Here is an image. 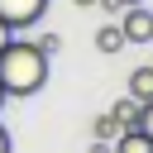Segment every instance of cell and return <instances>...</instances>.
<instances>
[{
  "label": "cell",
  "mask_w": 153,
  "mask_h": 153,
  "mask_svg": "<svg viewBox=\"0 0 153 153\" xmlns=\"http://www.w3.org/2000/svg\"><path fill=\"white\" fill-rule=\"evenodd\" d=\"M0 86L5 96L24 100V96H38L48 86V57L38 53L33 38H10L0 48Z\"/></svg>",
  "instance_id": "1"
},
{
  "label": "cell",
  "mask_w": 153,
  "mask_h": 153,
  "mask_svg": "<svg viewBox=\"0 0 153 153\" xmlns=\"http://www.w3.org/2000/svg\"><path fill=\"white\" fill-rule=\"evenodd\" d=\"M120 33H124V43H153V10L148 5H124Z\"/></svg>",
  "instance_id": "2"
},
{
  "label": "cell",
  "mask_w": 153,
  "mask_h": 153,
  "mask_svg": "<svg viewBox=\"0 0 153 153\" xmlns=\"http://www.w3.org/2000/svg\"><path fill=\"white\" fill-rule=\"evenodd\" d=\"M43 10H48V0H0V19H5L10 29H29V24H38Z\"/></svg>",
  "instance_id": "3"
},
{
  "label": "cell",
  "mask_w": 153,
  "mask_h": 153,
  "mask_svg": "<svg viewBox=\"0 0 153 153\" xmlns=\"http://www.w3.org/2000/svg\"><path fill=\"white\" fill-rule=\"evenodd\" d=\"M129 100H139V105H148V100H153V62L129 72Z\"/></svg>",
  "instance_id": "4"
},
{
  "label": "cell",
  "mask_w": 153,
  "mask_h": 153,
  "mask_svg": "<svg viewBox=\"0 0 153 153\" xmlns=\"http://www.w3.org/2000/svg\"><path fill=\"white\" fill-rule=\"evenodd\" d=\"M110 153H153V139L139 129H120V139L110 143Z\"/></svg>",
  "instance_id": "5"
},
{
  "label": "cell",
  "mask_w": 153,
  "mask_h": 153,
  "mask_svg": "<svg viewBox=\"0 0 153 153\" xmlns=\"http://www.w3.org/2000/svg\"><path fill=\"white\" fill-rule=\"evenodd\" d=\"M96 48H100L105 57H115V53H120V48H129V43H124L120 24H100V29H96Z\"/></svg>",
  "instance_id": "6"
},
{
  "label": "cell",
  "mask_w": 153,
  "mask_h": 153,
  "mask_svg": "<svg viewBox=\"0 0 153 153\" xmlns=\"http://www.w3.org/2000/svg\"><path fill=\"white\" fill-rule=\"evenodd\" d=\"M110 120H120V129H134V120H139V100H129V96L115 100V105H110Z\"/></svg>",
  "instance_id": "7"
},
{
  "label": "cell",
  "mask_w": 153,
  "mask_h": 153,
  "mask_svg": "<svg viewBox=\"0 0 153 153\" xmlns=\"http://www.w3.org/2000/svg\"><path fill=\"white\" fill-rule=\"evenodd\" d=\"M91 134H96L100 143H115V139H120V120H110V110H105V115L91 120Z\"/></svg>",
  "instance_id": "8"
},
{
  "label": "cell",
  "mask_w": 153,
  "mask_h": 153,
  "mask_svg": "<svg viewBox=\"0 0 153 153\" xmlns=\"http://www.w3.org/2000/svg\"><path fill=\"white\" fill-rule=\"evenodd\" d=\"M33 43H38V53H43V57H53V53L62 48V33H38Z\"/></svg>",
  "instance_id": "9"
},
{
  "label": "cell",
  "mask_w": 153,
  "mask_h": 153,
  "mask_svg": "<svg viewBox=\"0 0 153 153\" xmlns=\"http://www.w3.org/2000/svg\"><path fill=\"white\" fill-rule=\"evenodd\" d=\"M134 129L153 139V100H148V105H139V120H134Z\"/></svg>",
  "instance_id": "10"
},
{
  "label": "cell",
  "mask_w": 153,
  "mask_h": 153,
  "mask_svg": "<svg viewBox=\"0 0 153 153\" xmlns=\"http://www.w3.org/2000/svg\"><path fill=\"white\" fill-rule=\"evenodd\" d=\"M96 10H105V14H120L124 5H120V0H96Z\"/></svg>",
  "instance_id": "11"
},
{
  "label": "cell",
  "mask_w": 153,
  "mask_h": 153,
  "mask_svg": "<svg viewBox=\"0 0 153 153\" xmlns=\"http://www.w3.org/2000/svg\"><path fill=\"white\" fill-rule=\"evenodd\" d=\"M0 153H14V143H10V129L0 124Z\"/></svg>",
  "instance_id": "12"
},
{
  "label": "cell",
  "mask_w": 153,
  "mask_h": 153,
  "mask_svg": "<svg viewBox=\"0 0 153 153\" xmlns=\"http://www.w3.org/2000/svg\"><path fill=\"white\" fill-rule=\"evenodd\" d=\"M10 38H14V29H10V24H5V19H0V48H5V43H10Z\"/></svg>",
  "instance_id": "13"
},
{
  "label": "cell",
  "mask_w": 153,
  "mask_h": 153,
  "mask_svg": "<svg viewBox=\"0 0 153 153\" xmlns=\"http://www.w3.org/2000/svg\"><path fill=\"white\" fill-rule=\"evenodd\" d=\"M91 153H110V143H100V139H96V143H91Z\"/></svg>",
  "instance_id": "14"
},
{
  "label": "cell",
  "mask_w": 153,
  "mask_h": 153,
  "mask_svg": "<svg viewBox=\"0 0 153 153\" xmlns=\"http://www.w3.org/2000/svg\"><path fill=\"white\" fill-rule=\"evenodd\" d=\"M72 5H76V10H96V0H72Z\"/></svg>",
  "instance_id": "15"
},
{
  "label": "cell",
  "mask_w": 153,
  "mask_h": 153,
  "mask_svg": "<svg viewBox=\"0 0 153 153\" xmlns=\"http://www.w3.org/2000/svg\"><path fill=\"white\" fill-rule=\"evenodd\" d=\"M120 5H143V0H120Z\"/></svg>",
  "instance_id": "16"
},
{
  "label": "cell",
  "mask_w": 153,
  "mask_h": 153,
  "mask_svg": "<svg viewBox=\"0 0 153 153\" xmlns=\"http://www.w3.org/2000/svg\"><path fill=\"white\" fill-rule=\"evenodd\" d=\"M5 100H10V96H5V86H0V105H5Z\"/></svg>",
  "instance_id": "17"
}]
</instances>
